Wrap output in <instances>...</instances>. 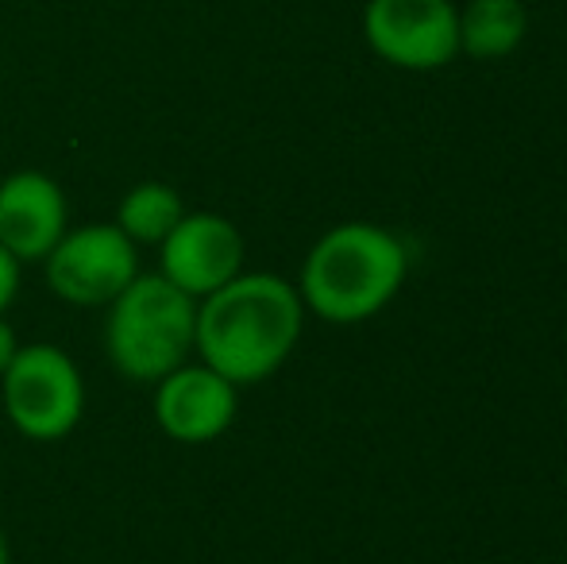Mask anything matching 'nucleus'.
Masks as SVG:
<instances>
[{"mask_svg":"<svg viewBox=\"0 0 567 564\" xmlns=\"http://www.w3.org/2000/svg\"><path fill=\"white\" fill-rule=\"evenodd\" d=\"M0 564H12V553H8V537H4V530H0Z\"/></svg>","mask_w":567,"mask_h":564,"instance_id":"obj_14","label":"nucleus"},{"mask_svg":"<svg viewBox=\"0 0 567 564\" xmlns=\"http://www.w3.org/2000/svg\"><path fill=\"white\" fill-rule=\"evenodd\" d=\"M43 271L54 298L85 309L109 306L140 275V248L113 221L66 228V236L43 259Z\"/></svg>","mask_w":567,"mask_h":564,"instance_id":"obj_5","label":"nucleus"},{"mask_svg":"<svg viewBox=\"0 0 567 564\" xmlns=\"http://www.w3.org/2000/svg\"><path fill=\"white\" fill-rule=\"evenodd\" d=\"M410 275L405 244L371 221L332 225L301 264L298 294L306 314L329 325H359L398 298Z\"/></svg>","mask_w":567,"mask_h":564,"instance_id":"obj_2","label":"nucleus"},{"mask_svg":"<svg viewBox=\"0 0 567 564\" xmlns=\"http://www.w3.org/2000/svg\"><path fill=\"white\" fill-rule=\"evenodd\" d=\"M306 329V306L293 283L270 271H239L197 301L194 352L236 387L270 379L293 356Z\"/></svg>","mask_w":567,"mask_h":564,"instance_id":"obj_1","label":"nucleus"},{"mask_svg":"<svg viewBox=\"0 0 567 564\" xmlns=\"http://www.w3.org/2000/svg\"><path fill=\"white\" fill-rule=\"evenodd\" d=\"M105 309L109 363L132 383L155 387L194 356L197 301L158 271L135 275Z\"/></svg>","mask_w":567,"mask_h":564,"instance_id":"obj_3","label":"nucleus"},{"mask_svg":"<svg viewBox=\"0 0 567 564\" xmlns=\"http://www.w3.org/2000/svg\"><path fill=\"white\" fill-rule=\"evenodd\" d=\"M529 12L522 0H467L460 8V54L498 62L525 43Z\"/></svg>","mask_w":567,"mask_h":564,"instance_id":"obj_10","label":"nucleus"},{"mask_svg":"<svg viewBox=\"0 0 567 564\" xmlns=\"http://www.w3.org/2000/svg\"><path fill=\"white\" fill-rule=\"evenodd\" d=\"M16 294H20V264L0 248V314L12 306Z\"/></svg>","mask_w":567,"mask_h":564,"instance_id":"obj_12","label":"nucleus"},{"mask_svg":"<svg viewBox=\"0 0 567 564\" xmlns=\"http://www.w3.org/2000/svg\"><path fill=\"white\" fill-rule=\"evenodd\" d=\"M70 228L62 186L43 171H16L0 182V248L16 264H43Z\"/></svg>","mask_w":567,"mask_h":564,"instance_id":"obj_9","label":"nucleus"},{"mask_svg":"<svg viewBox=\"0 0 567 564\" xmlns=\"http://www.w3.org/2000/svg\"><path fill=\"white\" fill-rule=\"evenodd\" d=\"M244 236L220 213H186L158 244V275L194 301L209 298L244 271Z\"/></svg>","mask_w":567,"mask_h":564,"instance_id":"obj_7","label":"nucleus"},{"mask_svg":"<svg viewBox=\"0 0 567 564\" xmlns=\"http://www.w3.org/2000/svg\"><path fill=\"white\" fill-rule=\"evenodd\" d=\"M16 352H20V337H16V329L4 321V314H0V376H4L8 363L16 360Z\"/></svg>","mask_w":567,"mask_h":564,"instance_id":"obj_13","label":"nucleus"},{"mask_svg":"<svg viewBox=\"0 0 567 564\" xmlns=\"http://www.w3.org/2000/svg\"><path fill=\"white\" fill-rule=\"evenodd\" d=\"M363 39L398 70H441L460 54V8L452 0H367Z\"/></svg>","mask_w":567,"mask_h":564,"instance_id":"obj_6","label":"nucleus"},{"mask_svg":"<svg viewBox=\"0 0 567 564\" xmlns=\"http://www.w3.org/2000/svg\"><path fill=\"white\" fill-rule=\"evenodd\" d=\"M186 213V202H182V194L174 186H166V182H140V186H132L120 197L113 225L135 248L140 244H155L158 248Z\"/></svg>","mask_w":567,"mask_h":564,"instance_id":"obj_11","label":"nucleus"},{"mask_svg":"<svg viewBox=\"0 0 567 564\" xmlns=\"http://www.w3.org/2000/svg\"><path fill=\"white\" fill-rule=\"evenodd\" d=\"M239 410V387L209 363H182L155 383V422L178 444H209L225 437Z\"/></svg>","mask_w":567,"mask_h":564,"instance_id":"obj_8","label":"nucleus"},{"mask_svg":"<svg viewBox=\"0 0 567 564\" xmlns=\"http://www.w3.org/2000/svg\"><path fill=\"white\" fill-rule=\"evenodd\" d=\"M0 402L12 429L28 441H62L85 414V383L59 345H20L0 376Z\"/></svg>","mask_w":567,"mask_h":564,"instance_id":"obj_4","label":"nucleus"}]
</instances>
